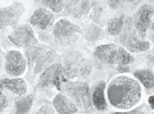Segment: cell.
<instances>
[{"instance_id": "5bb4252c", "label": "cell", "mask_w": 154, "mask_h": 114, "mask_svg": "<svg viewBox=\"0 0 154 114\" xmlns=\"http://www.w3.org/2000/svg\"><path fill=\"white\" fill-rule=\"evenodd\" d=\"M4 91H8L18 97H22L27 91V83L22 78L0 79V94H3Z\"/></svg>"}, {"instance_id": "5b68a950", "label": "cell", "mask_w": 154, "mask_h": 114, "mask_svg": "<svg viewBox=\"0 0 154 114\" xmlns=\"http://www.w3.org/2000/svg\"><path fill=\"white\" fill-rule=\"evenodd\" d=\"M53 34L59 45L67 46L74 43L79 39L81 29L68 19H61L53 26Z\"/></svg>"}, {"instance_id": "ba28073f", "label": "cell", "mask_w": 154, "mask_h": 114, "mask_svg": "<svg viewBox=\"0 0 154 114\" xmlns=\"http://www.w3.org/2000/svg\"><path fill=\"white\" fill-rule=\"evenodd\" d=\"M131 22L128 23L122 30L120 41L125 48L131 53L143 52L150 48L149 41L140 39L131 26Z\"/></svg>"}, {"instance_id": "8992f818", "label": "cell", "mask_w": 154, "mask_h": 114, "mask_svg": "<svg viewBox=\"0 0 154 114\" xmlns=\"http://www.w3.org/2000/svg\"><path fill=\"white\" fill-rule=\"evenodd\" d=\"M54 51L50 48L32 46L26 50V56L29 69H34L35 74L38 73L46 64L50 62L54 56Z\"/></svg>"}, {"instance_id": "ffe728a7", "label": "cell", "mask_w": 154, "mask_h": 114, "mask_svg": "<svg viewBox=\"0 0 154 114\" xmlns=\"http://www.w3.org/2000/svg\"><path fill=\"white\" fill-rule=\"evenodd\" d=\"M134 76L146 89L154 88V72L149 69H139L134 72Z\"/></svg>"}, {"instance_id": "52a82bcc", "label": "cell", "mask_w": 154, "mask_h": 114, "mask_svg": "<svg viewBox=\"0 0 154 114\" xmlns=\"http://www.w3.org/2000/svg\"><path fill=\"white\" fill-rule=\"evenodd\" d=\"M93 65L98 69H109L117 63V49L112 43L97 46L93 53Z\"/></svg>"}, {"instance_id": "4316f807", "label": "cell", "mask_w": 154, "mask_h": 114, "mask_svg": "<svg viewBox=\"0 0 154 114\" xmlns=\"http://www.w3.org/2000/svg\"><path fill=\"white\" fill-rule=\"evenodd\" d=\"M150 35L152 41H153V43H154V20H153V22L152 23V25L150 26Z\"/></svg>"}, {"instance_id": "484cf974", "label": "cell", "mask_w": 154, "mask_h": 114, "mask_svg": "<svg viewBox=\"0 0 154 114\" xmlns=\"http://www.w3.org/2000/svg\"><path fill=\"white\" fill-rule=\"evenodd\" d=\"M121 2H121V1H109V2H108L110 7L112 9L117 8L119 7V5H121Z\"/></svg>"}, {"instance_id": "9c48e42d", "label": "cell", "mask_w": 154, "mask_h": 114, "mask_svg": "<svg viewBox=\"0 0 154 114\" xmlns=\"http://www.w3.org/2000/svg\"><path fill=\"white\" fill-rule=\"evenodd\" d=\"M8 38L15 45L22 48H27L38 44L33 29L29 24H22L14 27L10 33Z\"/></svg>"}, {"instance_id": "7a4b0ae2", "label": "cell", "mask_w": 154, "mask_h": 114, "mask_svg": "<svg viewBox=\"0 0 154 114\" xmlns=\"http://www.w3.org/2000/svg\"><path fill=\"white\" fill-rule=\"evenodd\" d=\"M62 65L68 79L86 77L93 70L92 62L76 50L67 51L63 54Z\"/></svg>"}, {"instance_id": "603a6c76", "label": "cell", "mask_w": 154, "mask_h": 114, "mask_svg": "<svg viewBox=\"0 0 154 114\" xmlns=\"http://www.w3.org/2000/svg\"><path fill=\"white\" fill-rule=\"evenodd\" d=\"M31 114H57L54 108L51 105L46 103L39 106L38 109L32 112Z\"/></svg>"}, {"instance_id": "d6986e66", "label": "cell", "mask_w": 154, "mask_h": 114, "mask_svg": "<svg viewBox=\"0 0 154 114\" xmlns=\"http://www.w3.org/2000/svg\"><path fill=\"white\" fill-rule=\"evenodd\" d=\"M32 94H24L18 98L14 103V114H29L34 102Z\"/></svg>"}, {"instance_id": "30bf717a", "label": "cell", "mask_w": 154, "mask_h": 114, "mask_svg": "<svg viewBox=\"0 0 154 114\" xmlns=\"http://www.w3.org/2000/svg\"><path fill=\"white\" fill-rule=\"evenodd\" d=\"M24 11L25 6L21 2H15L9 6L0 8V29L17 25Z\"/></svg>"}, {"instance_id": "7c38bea8", "label": "cell", "mask_w": 154, "mask_h": 114, "mask_svg": "<svg viewBox=\"0 0 154 114\" xmlns=\"http://www.w3.org/2000/svg\"><path fill=\"white\" fill-rule=\"evenodd\" d=\"M154 17V7L150 4H145L134 15V25L142 37L150 28Z\"/></svg>"}, {"instance_id": "3957f363", "label": "cell", "mask_w": 154, "mask_h": 114, "mask_svg": "<svg viewBox=\"0 0 154 114\" xmlns=\"http://www.w3.org/2000/svg\"><path fill=\"white\" fill-rule=\"evenodd\" d=\"M62 89L78 109L87 110L91 107L93 103L91 92L86 82H67Z\"/></svg>"}, {"instance_id": "9a60e30c", "label": "cell", "mask_w": 154, "mask_h": 114, "mask_svg": "<svg viewBox=\"0 0 154 114\" xmlns=\"http://www.w3.org/2000/svg\"><path fill=\"white\" fill-rule=\"evenodd\" d=\"M53 108L57 114H75L78 112L75 104L63 93L57 94L53 100Z\"/></svg>"}, {"instance_id": "f1b7e54d", "label": "cell", "mask_w": 154, "mask_h": 114, "mask_svg": "<svg viewBox=\"0 0 154 114\" xmlns=\"http://www.w3.org/2000/svg\"><path fill=\"white\" fill-rule=\"evenodd\" d=\"M2 66V57H1V55H0V70H1Z\"/></svg>"}, {"instance_id": "83f0119b", "label": "cell", "mask_w": 154, "mask_h": 114, "mask_svg": "<svg viewBox=\"0 0 154 114\" xmlns=\"http://www.w3.org/2000/svg\"><path fill=\"white\" fill-rule=\"evenodd\" d=\"M148 102L152 109L154 110V95L150 96V97L148 99Z\"/></svg>"}, {"instance_id": "44dd1931", "label": "cell", "mask_w": 154, "mask_h": 114, "mask_svg": "<svg viewBox=\"0 0 154 114\" xmlns=\"http://www.w3.org/2000/svg\"><path fill=\"white\" fill-rule=\"evenodd\" d=\"M124 27L123 17H114L110 19L107 23V30L110 35H117L121 34Z\"/></svg>"}, {"instance_id": "4fadbf2b", "label": "cell", "mask_w": 154, "mask_h": 114, "mask_svg": "<svg viewBox=\"0 0 154 114\" xmlns=\"http://www.w3.org/2000/svg\"><path fill=\"white\" fill-rule=\"evenodd\" d=\"M54 22V15L45 8L35 10L30 19L31 25L41 31H46L51 28Z\"/></svg>"}, {"instance_id": "2e32d148", "label": "cell", "mask_w": 154, "mask_h": 114, "mask_svg": "<svg viewBox=\"0 0 154 114\" xmlns=\"http://www.w3.org/2000/svg\"><path fill=\"white\" fill-rule=\"evenodd\" d=\"M91 1H69L66 6L67 13L76 18H80L88 14L93 7Z\"/></svg>"}, {"instance_id": "277c9868", "label": "cell", "mask_w": 154, "mask_h": 114, "mask_svg": "<svg viewBox=\"0 0 154 114\" xmlns=\"http://www.w3.org/2000/svg\"><path fill=\"white\" fill-rule=\"evenodd\" d=\"M69 82L65 75L61 63H56L48 66L41 74L37 88L41 90H48L53 87L61 91L62 87Z\"/></svg>"}, {"instance_id": "f546056e", "label": "cell", "mask_w": 154, "mask_h": 114, "mask_svg": "<svg viewBox=\"0 0 154 114\" xmlns=\"http://www.w3.org/2000/svg\"><path fill=\"white\" fill-rule=\"evenodd\" d=\"M153 114H154V113H153Z\"/></svg>"}, {"instance_id": "8fae6325", "label": "cell", "mask_w": 154, "mask_h": 114, "mask_svg": "<svg viewBox=\"0 0 154 114\" xmlns=\"http://www.w3.org/2000/svg\"><path fill=\"white\" fill-rule=\"evenodd\" d=\"M26 67V60L20 51L11 50L7 53L5 70L8 74L12 77H19L25 72Z\"/></svg>"}, {"instance_id": "e0dca14e", "label": "cell", "mask_w": 154, "mask_h": 114, "mask_svg": "<svg viewBox=\"0 0 154 114\" xmlns=\"http://www.w3.org/2000/svg\"><path fill=\"white\" fill-rule=\"evenodd\" d=\"M105 81H100L94 88L91 96L92 103L98 111H105L107 109L108 105L105 97Z\"/></svg>"}, {"instance_id": "d4e9b609", "label": "cell", "mask_w": 154, "mask_h": 114, "mask_svg": "<svg viewBox=\"0 0 154 114\" xmlns=\"http://www.w3.org/2000/svg\"><path fill=\"white\" fill-rule=\"evenodd\" d=\"M8 106V100L3 94H0V113L5 111Z\"/></svg>"}, {"instance_id": "7402d4cb", "label": "cell", "mask_w": 154, "mask_h": 114, "mask_svg": "<svg viewBox=\"0 0 154 114\" xmlns=\"http://www.w3.org/2000/svg\"><path fill=\"white\" fill-rule=\"evenodd\" d=\"M41 2L56 13L60 12L66 6V2L62 0H50V1H42Z\"/></svg>"}, {"instance_id": "cb8c5ba5", "label": "cell", "mask_w": 154, "mask_h": 114, "mask_svg": "<svg viewBox=\"0 0 154 114\" xmlns=\"http://www.w3.org/2000/svg\"><path fill=\"white\" fill-rule=\"evenodd\" d=\"M146 106L145 104H142L140 106L135 108L134 109L128 112H110L109 114H146Z\"/></svg>"}, {"instance_id": "ac0fdd59", "label": "cell", "mask_w": 154, "mask_h": 114, "mask_svg": "<svg viewBox=\"0 0 154 114\" xmlns=\"http://www.w3.org/2000/svg\"><path fill=\"white\" fill-rule=\"evenodd\" d=\"M134 62V58L122 47L117 50V67L119 72L127 73L129 72V65Z\"/></svg>"}, {"instance_id": "6da1fadb", "label": "cell", "mask_w": 154, "mask_h": 114, "mask_svg": "<svg viewBox=\"0 0 154 114\" xmlns=\"http://www.w3.org/2000/svg\"><path fill=\"white\" fill-rule=\"evenodd\" d=\"M140 84L133 78L119 75L112 79L107 88V98L112 106L126 110L137 105L141 98Z\"/></svg>"}]
</instances>
